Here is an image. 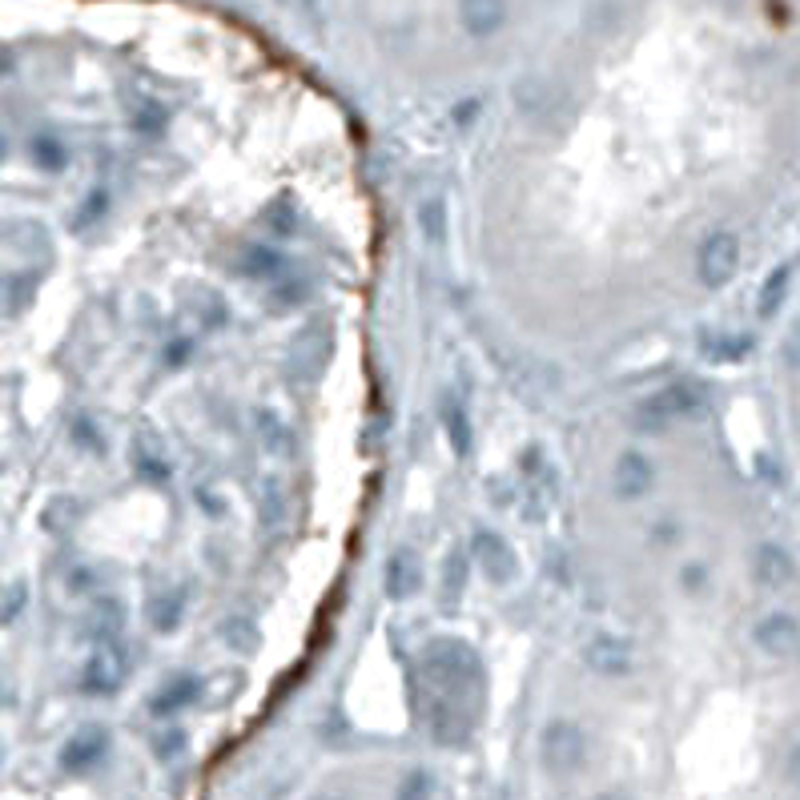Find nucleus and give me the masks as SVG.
Returning a JSON list of instances; mask_svg holds the SVG:
<instances>
[{
  "mask_svg": "<svg viewBox=\"0 0 800 800\" xmlns=\"http://www.w3.org/2000/svg\"><path fill=\"white\" fill-rule=\"evenodd\" d=\"M756 315L761 322H780L776 367H780V391H785L788 467H792V487L800 491V282L788 274V266L768 274Z\"/></svg>",
  "mask_w": 800,
  "mask_h": 800,
  "instance_id": "obj_1",
  "label": "nucleus"
},
{
  "mask_svg": "<svg viewBox=\"0 0 800 800\" xmlns=\"http://www.w3.org/2000/svg\"><path fill=\"white\" fill-rule=\"evenodd\" d=\"M539 764L552 776H576L588 764V736L576 721H552L539 733Z\"/></svg>",
  "mask_w": 800,
  "mask_h": 800,
  "instance_id": "obj_2",
  "label": "nucleus"
},
{
  "mask_svg": "<svg viewBox=\"0 0 800 800\" xmlns=\"http://www.w3.org/2000/svg\"><path fill=\"white\" fill-rule=\"evenodd\" d=\"M125 672H130V656L121 652L118 636H113L101 648H93V656L85 660V668H81V692L113 696L121 688V680H125Z\"/></svg>",
  "mask_w": 800,
  "mask_h": 800,
  "instance_id": "obj_3",
  "label": "nucleus"
},
{
  "mask_svg": "<svg viewBox=\"0 0 800 800\" xmlns=\"http://www.w3.org/2000/svg\"><path fill=\"white\" fill-rule=\"evenodd\" d=\"M656 463L640 455V451H624L616 459V471H612V487H616L619 499H643L656 491Z\"/></svg>",
  "mask_w": 800,
  "mask_h": 800,
  "instance_id": "obj_4",
  "label": "nucleus"
},
{
  "mask_svg": "<svg viewBox=\"0 0 800 800\" xmlns=\"http://www.w3.org/2000/svg\"><path fill=\"white\" fill-rule=\"evenodd\" d=\"M471 564L483 571L491 583H507V579H515V555L512 547H507V539H499L495 531H475L471 539Z\"/></svg>",
  "mask_w": 800,
  "mask_h": 800,
  "instance_id": "obj_5",
  "label": "nucleus"
},
{
  "mask_svg": "<svg viewBox=\"0 0 800 800\" xmlns=\"http://www.w3.org/2000/svg\"><path fill=\"white\" fill-rule=\"evenodd\" d=\"M106 752H109L106 728L89 724V728H81L77 736H69V744L61 748V768H65V773H89Z\"/></svg>",
  "mask_w": 800,
  "mask_h": 800,
  "instance_id": "obj_6",
  "label": "nucleus"
},
{
  "mask_svg": "<svg viewBox=\"0 0 800 800\" xmlns=\"http://www.w3.org/2000/svg\"><path fill=\"white\" fill-rule=\"evenodd\" d=\"M588 664L600 668L604 676H612V680H619V676L631 672V643L624 636H616V631H600L588 643Z\"/></svg>",
  "mask_w": 800,
  "mask_h": 800,
  "instance_id": "obj_7",
  "label": "nucleus"
},
{
  "mask_svg": "<svg viewBox=\"0 0 800 800\" xmlns=\"http://www.w3.org/2000/svg\"><path fill=\"white\" fill-rule=\"evenodd\" d=\"M197 692H201V684H197L194 676H173V680H165L158 692H153L149 709H153V716H173V712L189 709L197 700Z\"/></svg>",
  "mask_w": 800,
  "mask_h": 800,
  "instance_id": "obj_8",
  "label": "nucleus"
},
{
  "mask_svg": "<svg viewBox=\"0 0 800 800\" xmlns=\"http://www.w3.org/2000/svg\"><path fill=\"white\" fill-rule=\"evenodd\" d=\"M439 419H443V431H446V439H451V446H455L459 455H467V451H471V427H467V410H463V403L455 394H443Z\"/></svg>",
  "mask_w": 800,
  "mask_h": 800,
  "instance_id": "obj_9",
  "label": "nucleus"
},
{
  "mask_svg": "<svg viewBox=\"0 0 800 800\" xmlns=\"http://www.w3.org/2000/svg\"><path fill=\"white\" fill-rule=\"evenodd\" d=\"M237 262H242V266H237V274L254 278V282H270V278L282 274V258H278L274 249H266V246H246Z\"/></svg>",
  "mask_w": 800,
  "mask_h": 800,
  "instance_id": "obj_10",
  "label": "nucleus"
},
{
  "mask_svg": "<svg viewBox=\"0 0 800 800\" xmlns=\"http://www.w3.org/2000/svg\"><path fill=\"white\" fill-rule=\"evenodd\" d=\"M386 583H391V595H410L419 583V559L410 552H398L386 567Z\"/></svg>",
  "mask_w": 800,
  "mask_h": 800,
  "instance_id": "obj_11",
  "label": "nucleus"
},
{
  "mask_svg": "<svg viewBox=\"0 0 800 800\" xmlns=\"http://www.w3.org/2000/svg\"><path fill=\"white\" fill-rule=\"evenodd\" d=\"M467 579H471V555H463V552H451L446 555V604H455L463 595V588H467Z\"/></svg>",
  "mask_w": 800,
  "mask_h": 800,
  "instance_id": "obj_12",
  "label": "nucleus"
},
{
  "mask_svg": "<svg viewBox=\"0 0 800 800\" xmlns=\"http://www.w3.org/2000/svg\"><path fill=\"white\" fill-rule=\"evenodd\" d=\"M153 624H158V631H170L173 624H177V616H182V595L177 591H170V595H158L153 600Z\"/></svg>",
  "mask_w": 800,
  "mask_h": 800,
  "instance_id": "obj_13",
  "label": "nucleus"
},
{
  "mask_svg": "<svg viewBox=\"0 0 800 800\" xmlns=\"http://www.w3.org/2000/svg\"><path fill=\"white\" fill-rule=\"evenodd\" d=\"M394 800H431V776L427 773H410L403 785H398V797Z\"/></svg>",
  "mask_w": 800,
  "mask_h": 800,
  "instance_id": "obj_14",
  "label": "nucleus"
},
{
  "mask_svg": "<svg viewBox=\"0 0 800 800\" xmlns=\"http://www.w3.org/2000/svg\"><path fill=\"white\" fill-rule=\"evenodd\" d=\"M177 748H185V736H182V733L161 736V740H158V756H161V761H170V756H173V752H177Z\"/></svg>",
  "mask_w": 800,
  "mask_h": 800,
  "instance_id": "obj_15",
  "label": "nucleus"
},
{
  "mask_svg": "<svg viewBox=\"0 0 800 800\" xmlns=\"http://www.w3.org/2000/svg\"><path fill=\"white\" fill-rule=\"evenodd\" d=\"M591 800H631V797H624V792H616V788H612V792H600V797H591Z\"/></svg>",
  "mask_w": 800,
  "mask_h": 800,
  "instance_id": "obj_16",
  "label": "nucleus"
},
{
  "mask_svg": "<svg viewBox=\"0 0 800 800\" xmlns=\"http://www.w3.org/2000/svg\"><path fill=\"white\" fill-rule=\"evenodd\" d=\"M310 800H342L339 792H318V797H310Z\"/></svg>",
  "mask_w": 800,
  "mask_h": 800,
  "instance_id": "obj_17",
  "label": "nucleus"
}]
</instances>
